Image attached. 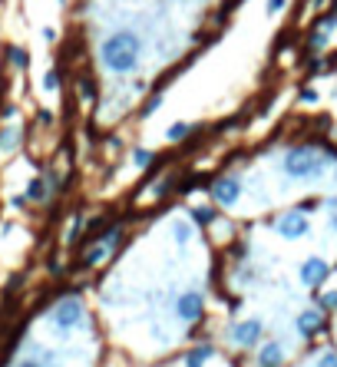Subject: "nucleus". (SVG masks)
Segmentation results:
<instances>
[{
  "mask_svg": "<svg viewBox=\"0 0 337 367\" xmlns=\"http://www.w3.org/2000/svg\"><path fill=\"white\" fill-rule=\"evenodd\" d=\"M284 4H288V0H268V13H281Z\"/></svg>",
  "mask_w": 337,
  "mask_h": 367,
  "instance_id": "nucleus-22",
  "label": "nucleus"
},
{
  "mask_svg": "<svg viewBox=\"0 0 337 367\" xmlns=\"http://www.w3.org/2000/svg\"><path fill=\"white\" fill-rule=\"evenodd\" d=\"M50 321H53L60 331L77 328L79 321H83V301H79V298H63V301H57V305H53V311H50Z\"/></svg>",
  "mask_w": 337,
  "mask_h": 367,
  "instance_id": "nucleus-3",
  "label": "nucleus"
},
{
  "mask_svg": "<svg viewBox=\"0 0 337 367\" xmlns=\"http://www.w3.org/2000/svg\"><path fill=\"white\" fill-rule=\"evenodd\" d=\"M10 63H13V67H27V53H23L20 47H13L10 50Z\"/></svg>",
  "mask_w": 337,
  "mask_h": 367,
  "instance_id": "nucleus-19",
  "label": "nucleus"
},
{
  "mask_svg": "<svg viewBox=\"0 0 337 367\" xmlns=\"http://www.w3.org/2000/svg\"><path fill=\"white\" fill-rule=\"evenodd\" d=\"M139 53H143L139 33H133V30H116V33H109V37L103 40V47H99V63H103L109 73L126 77V73H133V70L139 67Z\"/></svg>",
  "mask_w": 337,
  "mask_h": 367,
  "instance_id": "nucleus-1",
  "label": "nucleus"
},
{
  "mask_svg": "<svg viewBox=\"0 0 337 367\" xmlns=\"http://www.w3.org/2000/svg\"><path fill=\"white\" fill-rule=\"evenodd\" d=\"M275 229H278L281 239H288V242H298V239H308V235H311V219L301 212V209H294V212H284V215H281Z\"/></svg>",
  "mask_w": 337,
  "mask_h": 367,
  "instance_id": "nucleus-4",
  "label": "nucleus"
},
{
  "mask_svg": "<svg viewBox=\"0 0 337 367\" xmlns=\"http://www.w3.org/2000/svg\"><path fill=\"white\" fill-rule=\"evenodd\" d=\"M202 308H205V301L199 291H185L182 298L175 301V311H179V318L182 321H199L202 318Z\"/></svg>",
  "mask_w": 337,
  "mask_h": 367,
  "instance_id": "nucleus-9",
  "label": "nucleus"
},
{
  "mask_svg": "<svg viewBox=\"0 0 337 367\" xmlns=\"http://www.w3.org/2000/svg\"><path fill=\"white\" fill-rule=\"evenodd\" d=\"M294 324H298V334H301V338H308V341H311V338H318L321 331L328 328V321H324V311H321V308L301 311Z\"/></svg>",
  "mask_w": 337,
  "mask_h": 367,
  "instance_id": "nucleus-7",
  "label": "nucleus"
},
{
  "mask_svg": "<svg viewBox=\"0 0 337 367\" xmlns=\"http://www.w3.org/2000/svg\"><path fill=\"white\" fill-rule=\"evenodd\" d=\"M212 199H215L219 205H225V209H231V205L241 199V179H238V175L219 179V182L212 185Z\"/></svg>",
  "mask_w": 337,
  "mask_h": 367,
  "instance_id": "nucleus-8",
  "label": "nucleus"
},
{
  "mask_svg": "<svg viewBox=\"0 0 337 367\" xmlns=\"http://www.w3.org/2000/svg\"><path fill=\"white\" fill-rule=\"evenodd\" d=\"M162 106V93H155L153 99H149V106H145V113H153V109H159Z\"/></svg>",
  "mask_w": 337,
  "mask_h": 367,
  "instance_id": "nucleus-24",
  "label": "nucleus"
},
{
  "mask_svg": "<svg viewBox=\"0 0 337 367\" xmlns=\"http://www.w3.org/2000/svg\"><path fill=\"white\" fill-rule=\"evenodd\" d=\"M284 175L294 179V182H318L324 175V155L311 146H294L284 153V163H281Z\"/></svg>",
  "mask_w": 337,
  "mask_h": 367,
  "instance_id": "nucleus-2",
  "label": "nucleus"
},
{
  "mask_svg": "<svg viewBox=\"0 0 337 367\" xmlns=\"http://www.w3.org/2000/svg\"><path fill=\"white\" fill-rule=\"evenodd\" d=\"M318 308L321 311H337V291H324V295H318Z\"/></svg>",
  "mask_w": 337,
  "mask_h": 367,
  "instance_id": "nucleus-12",
  "label": "nucleus"
},
{
  "mask_svg": "<svg viewBox=\"0 0 337 367\" xmlns=\"http://www.w3.org/2000/svg\"><path fill=\"white\" fill-rule=\"evenodd\" d=\"M261 334H265V324H261L258 318L241 321V324H235V328H231V341H235L238 348H255V344L261 341Z\"/></svg>",
  "mask_w": 337,
  "mask_h": 367,
  "instance_id": "nucleus-6",
  "label": "nucleus"
},
{
  "mask_svg": "<svg viewBox=\"0 0 337 367\" xmlns=\"http://www.w3.org/2000/svg\"><path fill=\"white\" fill-rule=\"evenodd\" d=\"M189 129H192V126H189V123H172V126H169V133H165V136H169V139H182V136H189Z\"/></svg>",
  "mask_w": 337,
  "mask_h": 367,
  "instance_id": "nucleus-15",
  "label": "nucleus"
},
{
  "mask_svg": "<svg viewBox=\"0 0 337 367\" xmlns=\"http://www.w3.org/2000/svg\"><path fill=\"white\" fill-rule=\"evenodd\" d=\"M301 285H304V288H314L318 291L321 285H324V281L331 278V265L324 258H318V255H314V258H308L304 261V265H301Z\"/></svg>",
  "mask_w": 337,
  "mask_h": 367,
  "instance_id": "nucleus-5",
  "label": "nucleus"
},
{
  "mask_svg": "<svg viewBox=\"0 0 337 367\" xmlns=\"http://www.w3.org/2000/svg\"><path fill=\"white\" fill-rule=\"evenodd\" d=\"M10 146H17V129H7V133H0V149H10Z\"/></svg>",
  "mask_w": 337,
  "mask_h": 367,
  "instance_id": "nucleus-18",
  "label": "nucleus"
},
{
  "mask_svg": "<svg viewBox=\"0 0 337 367\" xmlns=\"http://www.w3.org/2000/svg\"><path fill=\"white\" fill-rule=\"evenodd\" d=\"M212 354H215L212 344H202V348H195V351H189V354H185V367H202L205 361L212 358Z\"/></svg>",
  "mask_w": 337,
  "mask_h": 367,
  "instance_id": "nucleus-11",
  "label": "nucleus"
},
{
  "mask_svg": "<svg viewBox=\"0 0 337 367\" xmlns=\"http://www.w3.org/2000/svg\"><path fill=\"white\" fill-rule=\"evenodd\" d=\"M172 235H175V242H179V245H185V242H189V239H192V229H189V225H185V222H175Z\"/></svg>",
  "mask_w": 337,
  "mask_h": 367,
  "instance_id": "nucleus-13",
  "label": "nucleus"
},
{
  "mask_svg": "<svg viewBox=\"0 0 337 367\" xmlns=\"http://www.w3.org/2000/svg\"><path fill=\"white\" fill-rule=\"evenodd\" d=\"M43 179H33V182H30V189H27V199H33V202H40V199H43Z\"/></svg>",
  "mask_w": 337,
  "mask_h": 367,
  "instance_id": "nucleus-14",
  "label": "nucleus"
},
{
  "mask_svg": "<svg viewBox=\"0 0 337 367\" xmlns=\"http://www.w3.org/2000/svg\"><path fill=\"white\" fill-rule=\"evenodd\" d=\"M17 367H43V364H40V361H33V358H27V361H20Z\"/></svg>",
  "mask_w": 337,
  "mask_h": 367,
  "instance_id": "nucleus-25",
  "label": "nucleus"
},
{
  "mask_svg": "<svg viewBox=\"0 0 337 367\" xmlns=\"http://www.w3.org/2000/svg\"><path fill=\"white\" fill-rule=\"evenodd\" d=\"M284 358H288V354H284V348H281L278 341H265L258 348V367H281Z\"/></svg>",
  "mask_w": 337,
  "mask_h": 367,
  "instance_id": "nucleus-10",
  "label": "nucleus"
},
{
  "mask_svg": "<svg viewBox=\"0 0 337 367\" xmlns=\"http://www.w3.org/2000/svg\"><path fill=\"white\" fill-rule=\"evenodd\" d=\"M195 222H199V225H212L215 222V212H212V209H195Z\"/></svg>",
  "mask_w": 337,
  "mask_h": 367,
  "instance_id": "nucleus-16",
  "label": "nucleus"
},
{
  "mask_svg": "<svg viewBox=\"0 0 337 367\" xmlns=\"http://www.w3.org/2000/svg\"><path fill=\"white\" fill-rule=\"evenodd\" d=\"M314 367H337V351H324Z\"/></svg>",
  "mask_w": 337,
  "mask_h": 367,
  "instance_id": "nucleus-17",
  "label": "nucleus"
},
{
  "mask_svg": "<svg viewBox=\"0 0 337 367\" xmlns=\"http://www.w3.org/2000/svg\"><path fill=\"white\" fill-rule=\"evenodd\" d=\"M301 103H318V89H304V93H301Z\"/></svg>",
  "mask_w": 337,
  "mask_h": 367,
  "instance_id": "nucleus-23",
  "label": "nucleus"
},
{
  "mask_svg": "<svg viewBox=\"0 0 337 367\" xmlns=\"http://www.w3.org/2000/svg\"><path fill=\"white\" fill-rule=\"evenodd\" d=\"M133 159H136V163H139V165H145V163H149V159H153V153H149V149H136V153H133Z\"/></svg>",
  "mask_w": 337,
  "mask_h": 367,
  "instance_id": "nucleus-21",
  "label": "nucleus"
},
{
  "mask_svg": "<svg viewBox=\"0 0 337 367\" xmlns=\"http://www.w3.org/2000/svg\"><path fill=\"white\" fill-rule=\"evenodd\" d=\"M43 87H47V89H57L60 87V73H57V70H50L47 77H43Z\"/></svg>",
  "mask_w": 337,
  "mask_h": 367,
  "instance_id": "nucleus-20",
  "label": "nucleus"
}]
</instances>
